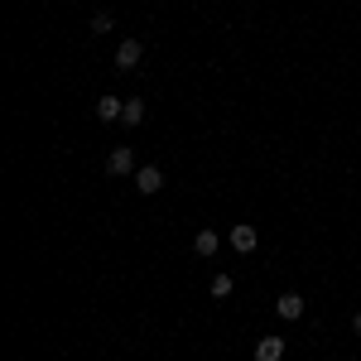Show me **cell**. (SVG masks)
I'll return each instance as SVG.
<instances>
[{
  "label": "cell",
  "mask_w": 361,
  "mask_h": 361,
  "mask_svg": "<svg viewBox=\"0 0 361 361\" xmlns=\"http://www.w3.org/2000/svg\"><path fill=\"white\" fill-rule=\"evenodd\" d=\"M140 58H145V44H140V39H126V44L116 49V68H121V73H135Z\"/></svg>",
  "instance_id": "cell-1"
},
{
  "label": "cell",
  "mask_w": 361,
  "mask_h": 361,
  "mask_svg": "<svg viewBox=\"0 0 361 361\" xmlns=\"http://www.w3.org/2000/svg\"><path fill=\"white\" fill-rule=\"evenodd\" d=\"M255 246H260V231H255L250 222H236V226H231V250H241V255H250Z\"/></svg>",
  "instance_id": "cell-2"
},
{
  "label": "cell",
  "mask_w": 361,
  "mask_h": 361,
  "mask_svg": "<svg viewBox=\"0 0 361 361\" xmlns=\"http://www.w3.org/2000/svg\"><path fill=\"white\" fill-rule=\"evenodd\" d=\"M130 169H135V154H130V145H116L111 159H106V173H116V178H121V173H130Z\"/></svg>",
  "instance_id": "cell-3"
},
{
  "label": "cell",
  "mask_w": 361,
  "mask_h": 361,
  "mask_svg": "<svg viewBox=\"0 0 361 361\" xmlns=\"http://www.w3.org/2000/svg\"><path fill=\"white\" fill-rule=\"evenodd\" d=\"M135 188H140V193H159V188H164V169L145 164V169L135 173Z\"/></svg>",
  "instance_id": "cell-4"
},
{
  "label": "cell",
  "mask_w": 361,
  "mask_h": 361,
  "mask_svg": "<svg viewBox=\"0 0 361 361\" xmlns=\"http://www.w3.org/2000/svg\"><path fill=\"white\" fill-rule=\"evenodd\" d=\"M275 313L284 318V323H299V318H304V299H299V294H279Z\"/></svg>",
  "instance_id": "cell-5"
},
{
  "label": "cell",
  "mask_w": 361,
  "mask_h": 361,
  "mask_svg": "<svg viewBox=\"0 0 361 361\" xmlns=\"http://www.w3.org/2000/svg\"><path fill=\"white\" fill-rule=\"evenodd\" d=\"M284 357V337H260L255 342V361H279Z\"/></svg>",
  "instance_id": "cell-6"
},
{
  "label": "cell",
  "mask_w": 361,
  "mask_h": 361,
  "mask_svg": "<svg viewBox=\"0 0 361 361\" xmlns=\"http://www.w3.org/2000/svg\"><path fill=\"white\" fill-rule=\"evenodd\" d=\"M121 116H126V102L121 97H102L97 102V121H121Z\"/></svg>",
  "instance_id": "cell-7"
},
{
  "label": "cell",
  "mask_w": 361,
  "mask_h": 361,
  "mask_svg": "<svg viewBox=\"0 0 361 361\" xmlns=\"http://www.w3.org/2000/svg\"><path fill=\"white\" fill-rule=\"evenodd\" d=\"M217 246H222V236H217V231H197V236H193L197 255H217Z\"/></svg>",
  "instance_id": "cell-8"
},
{
  "label": "cell",
  "mask_w": 361,
  "mask_h": 361,
  "mask_svg": "<svg viewBox=\"0 0 361 361\" xmlns=\"http://www.w3.org/2000/svg\"><path fill=\"white\" fill-rule=\"evenodd\" d=\"M126 126H145V97H130L126 102V116H121Z\"/></svg>",
  "instance_id": "cell-9"
},
{
  "label": "cell",
  "mask_w": 361,
  "mask_h": 361,
  "mask_svg": "<svg viewBox=\"0 0 361 361\" xmlns=\"http://www.w3.org/2000/svg\"><path fill=\"white\" fill-rule=\"evenodd\" d=\"M231 289H236V279H231V275H212V299H226Z\"/></svg>",
  "instance_id": "cell-10"
},
{
  "label": "cell",
  "mask_w": 361,
  "mask_h": 361,
  "mask_svg": "<svg viewBox=\"0 0 361 361\" xmlns=\"http://www.w3.org/2000/svg\"><path fill=\"white\" fill-rule=\"evenodd\" d=\"M106 29H116L111 15H92V34H106Z\"/></svg>",
  "instance_id": "cell-11"
},
{
  "label": "cell",
  "mask_w": 361,
  "mask_h": 361,
  "mask_svg": "<svg viewBox=\"0 0 361 361\" xmlns=\"http://www.w3.org/2000/svg\"><path fill=\"white\" fill-rule=\"evenodd\" d=\"M357 337H361V313H357Z\"/></svg>",
  "instance_id": "cell-12"
}]
</instances>
